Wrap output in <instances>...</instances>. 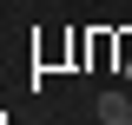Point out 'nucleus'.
Listing matches in <instances>:
<instances>
[{
    "instance_id": "nucleus-2",
    "label": "nucleus",
    "mask_w": 132,
    "mask_h": 125,
    "mask_svg": "<svg viewBox=\"0 0 132 125\" xmlns=\"http://www.w3.org/2000/svg\"><path fill=\"white\" fill-rule=\"evenodd\" d=\"M112 59H119V73L132 79V33H112Z\"/></svg>"
},
{
    "instance_id": "nucleus-1",
    "label": "nucleus",
    "mask_w": 132,
    "mask_h": 125,
    "mask_svg": "<svg viewBox=\"0 0 132 125\" xmlns=\"http://www.w3.org/2000/svg\"><path fill=\"white\" fill-rule=\"evenodd\" d=\"M93 119H99V125H132V99H126V92H99V99H93Z\"/></svg>"
}]
</instances>
